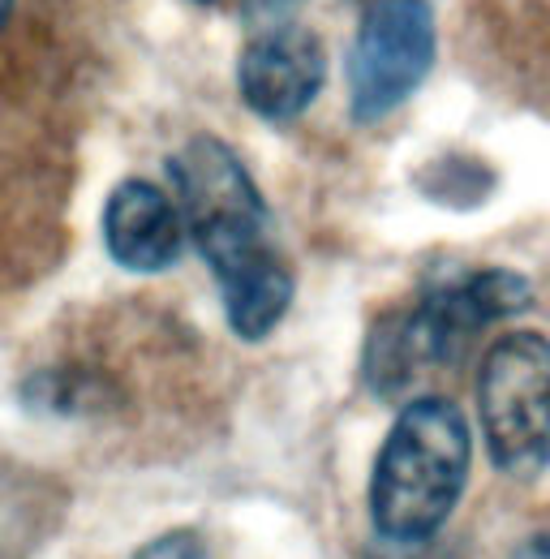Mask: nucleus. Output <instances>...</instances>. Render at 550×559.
I'll list each match as a JSON object with an SVG mask.
<instances>
[{
    "label": "nucleus",
    "mask_w": 550,
    "mask_h": 559,
    "mask_svg": "<svg viewBox=\"0 0 550 559\" xmlns=\"http://www.w3.org/2000/svg\"><path fill=\"white\" fill-rule=\"evenodd\" d=\"M186 237L215 272L228 328L263 341L292 306V272L272 246V211L246 164L219 139H194L172 155Z\"/></svg>",
    "instance_id": "nucleus-1"
},
{
    "label": "nucleus",
    "mask_w": 550,
    "mask_h": 559,
    "mask_svg": "<svg viewBox=\"0 0 550 559\" xmlns=\"http://www.w3.org/2000/svg\"><path fill=\"white\" fill-rule=\"evenodd\" d=\"M474 474V430L447 396H412L370 469V521L387 543H430L461 508Z\"/></svg>",
    "instance_id": "nucleus-2"
},
{
    "label": "nucleus",
    "mask_w": 550,
    "mask_h": 559,
    "mask_svg": "<svg viewBox=\"0 0 550 559\" xmlns=\"http://www.w3.org/2000/svg\"><path fill=\"white\" fill-rule=\"evenodd\" d=\"M534 288L521 272H474V276L430 288L409 310L374 323L366 341V379L379 396L409 392L412 379L461 361L465 349L499 319L529 310Z\"/></svg>",
    "instance_id": "nucleus-3"
},
{
    "label": "nucleus",
    "mask_w": 550,
    "mask_h": 559,
    "mask_svg": "<svg viewBox=\"0 0 550 559\" xmlns=\"http://www.w3.org/2000/svg\"><path fill=\"white\" fill-rule=\"evenodd\" d=\"M478 418L490 465L512 483L550 469V341L542 332L499 336L478 370Z\"/></svg>",
    "instance_id": "nucleus-4"
},
{
    "label": "nucleus",
    "mask_w": 550,
    "mask_h": 559,
    "mask_svg": "<svg viewBox=\"0 0 550 559\" xmlns=\"http://www.w3.org/2000/svg\"><path fill=\"white\" fill-rule=\"evenodd\" d=\"M439 26L430 0H374L348 48V112L374 126L396 112L434 70Z\"/></svg>",
    "instance_id": "nucleus-5"
},
{
    "label": "nucleus",
    "mask_w": 550,
    "mask_h": 559,
    "mask_svg": "<svg viewBox=\"0 0 550 559\" xmlns=\"http://www.w3.org/2000/svg\"><path fill=\"white\" fill-rule=\"evenodd\" d=\"M327 82V52L314 31L272 22L259 31L241 61H237V91L250 112L263 121H297Z\"/></svg>",
    "instance_id": "nucleus-6"
},
{
    "label": "nucleus",
    "mask_w": 550,
    "mask_h": 559,
    "mask_svg": "<svg viewBox=\"0 0 550 559\" xmlns=\"http://www.w3.org/2000/svg\"><path fill=\"white\" fill-rule=\"evenodd\" d=\"M108 254L130 272H168L181 259L186 224L177 203L151 181H121L104 207Z\"/></svg>",
    "instance_id": "nucleus-7"
},
{
    "label": "nucleus",
    "mask_w": 550,
    "mask_h": 559,
    "mask_svg": "<svg viewBox=\"0 0 550 559\" xmlns=\"http://www.w3.org/2000/svg\"><path fill=\"white\" fill-rule=\"evenodd\" d=\"M134 559H211V551H206L199 530H168V534L151 538Z\"/></svg>",
    "instance_id": "nucleus-8"
},
{
    "label": "nucleus",
    "mask_w": 550,
    "mask_h": 559,
    "mask_svg": "<svg viewBox=\"0 0 550 559\" xmlns=\"http://www.w3.org/2000/svg\"><path fill=\"white\" fill-rule=\"evenodd\" d=\"M507 559H550V530H542V534H529L516 551Z\"/></svg>",
    "instance_id": "nucleus-9"
},
{
    "label": "nucleus",
    "mask_w": 550,
    "mask_h": 559,
    "mask_svg": "<svg viewBox=\"0 0 550 559\" xmlns=\"http://www.w3.org/2000/svg\"><path fill=\"white\" fill-rule=\"evenodd\" d=\"M4 13H9V0H0V26H4Z\"/></svg>",
    "instance_id": "nucleus-10"
},
{
    "label": "nucleus",
    "mask_w": 550,
    "mask_h": 559,
    "mask_svg": "<svg viewBox=\"0 0 550 559\" xmlns=\"http://www.w3.org/2000/svg\"><path fill=\"white\" fill-rule=\"evenodd\" d=\"M199 4H219V0H199Z\"/></svg>",
    "instance_id": "nucleus-11"
}]
</instances>
